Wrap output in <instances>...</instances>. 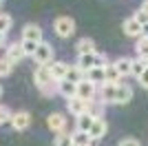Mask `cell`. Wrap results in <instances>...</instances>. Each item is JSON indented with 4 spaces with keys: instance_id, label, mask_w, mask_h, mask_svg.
Segmentation results:
<instances>
[{
    "instance_id": "cell-14",
    "label": "cell",
    "mask_w": 148,
    "mask_h": 146,
    "mask_svg": "<svg viewBox=\"0 0 148 146\" xmlns=\"http://www.w3.org/2000/svg\"><path fill=\"white\" fill-rule=\"evenodd\" d=\"M22 40H36V42H42V29L38 24H27L22 29Z\"/></svg>"
},
{
    "instance_id": "cell-8",
    "label": "cell",
    "mask_w": 148,
    "mask_h": 146,
    "mask_svg": "<svg viewBox=\"0 0 148 146\" xmlns=\"http://www.w3.org/2000/svg\"><path fill=\"white\" fill-rule=\"evenodd\" d=\"M66 109H69V113H71V115L77 117V115H82V113H86V111H88V102L75 95V97H69Z\"/></svg>"
},
{
    "instance_id": "cell-7",
    "label": "cell",
    "mask_w": 148,
    "mask_h": 146,
    "mask_svg": "<svg viewBox=\"0 0 148 146\" xmlns=\"http://www.w3.org/2000/svg\"><path fill=\"white\" fill-rule=\"evenodd\" d=\"M25 55H27V51H25V47H22V42H11L9 47H7L5 58L11 60L13 64H18L20 60H25Z\"/></svg>"
},
{
    "instance_id": "cell-31",
    "label": "cell",
    "mask_w": 148,
    "mask_h": 146,
    "mask_svg": "<svg viewBox=\"0 0 148 146\" xmlns=\"http://www.w3.org/2000/svg\"><path fill=\"white\" fill-rule=\"evenodd\" d=\"M135 18L139 20L142 24H148V11H144V9H139V11H135Z\"/></svg>"
},
{
    "instance_id": "cell-2",
    "label": "cell",
    "mask_w": 148,
    "mask_h": 146,
    "mask_svg": "<svg viewBox=\"0 0 148 146\" xmlns=\"http://www.w3.org/2000/svg\"><path fill=\"white\" fill-rule=\"evenodd\" d=\"M77 64H80L84 71H88V69H93V67H106V64H108V60H106L104 53L93 51V53H82V55H77Z\"/></svg>"
},
{
    "instance_id": "cell-22",
    "label": "cell",
    "mask_w": 148,
    "mask_h": 146,
    "mask_svg": "<svg viewBox=\"0 0 148 146\" xmlns=\"http://www.w3.org/2000/svg\"><path fill=\"white\" fill-rule=\"evenodd\" d=\"M119 80H122V73L117 71V64H115V62H108V64H106V82L119 84Z\"/></svg>"
},
{
    "instance_id": "cell-6",
    "label": "cell",
    "mask_w": 148,
    "mask_h": 146,
    "mask_svg": "<svg viewBox=\"0 0 148 146\" xmlns=\"http://www.w3.org/2000/svg\"><path fill=\"white\" fill-rule=\"evenodd\" d=\"M97 95V86L95 82H91L88 78H84L82 82H77V97L86 100V102H93V97Z\"/></svg>"
},
{
    "instance_id": "cell-33",
    "label": "cell",
    "mask_w": 148,
    "mask_h": 146,
    "mask_svg": "<svg viewBox=\"0 0 148 146\" xmlns=\"http://www.w3.org/2000/svg\"><path fill=\"white\" fill-rule=\"evenodd\" d=\"M119 146H142L137 140H133V137H128V140H124V142H119Z\"/></svg>"
},
{
    "instance_id": "cell-29",
    "label": "cell",
    "mask_w": 148,
    "mask_h": 146,
    "mask_svg": "<svg viewBox=\"0 0 148 146\" xmlns=\"http://www.w3.org/2000/svg\"><path fill=\"white\" fill-rule=\"evenodd\" d=\"M20 42H22V47H25L27 55H33L36 49H38V44H40V42H36V40H20Z\"/></svg>"
},
{
    "instance_id": "cell-32",
    "label": "cell",
    "mask_w": 148,
    "mask_h": 146,
    "mask_svg": "<svg viewBox=\"0 0 148 146\" xmlns=\"http://www.w3.org/2000/svg\"><path fill=\"white\" fill-rule=\"evenodd\" d=\"M137 80H139V84H142L144 89H148V69H146V71H144L142 75H139V78H137Z\"/></svg>"
},
{
    "instance_id": "cell-16",
    "label": "cell",
    "mask_w": 148,
    "mask_h": 146,
    "mask_svg": "<svg viewBox=\"0 0 148 146\" xmlns=\"http://www.w3.org/2000/svg\"><path fill=\"white\" fill-rule=\"evenodd\" d=\"M84 73H86V71H84L80 64H69V71H66V78H64V80H71V82L77 84V82L84 80Z\"/></svg>"
},
{
    "instance_id": "cell-1",
    "label": "cell",
    "mask_w": 148,
    "mask_h": 146,
    "mask_svg": "<svg viewBox=\"0 0 148 146\" xmlns=\"http://www.w3.org/2000/svg\"><path fill=\"white\" fill-rule=\"evenodd\" d=\"M33 82L44 95H53V93H60V82H58L53 75H51L49 64H38L36 73H33Z\"/></svg>"
},
{
    "instance_id": "cell-19",
    "label": "cell",
    "mask_w": 148,
    "mask_h": 146,
    "mask_svg": "<svg viewBox=\"0 0 148 146\" xmlns=\"http://www.w3.org/2000/svg\"><path fill=\"white\" fill-rule=\"evenodd\" d=\"M75 51H77V55H82V53H93V51H95V42H93V38H82V40H77Z\"/></svg>"
},
{
    "instance_id": "cell-30",
    "label": "cell",
    "mask_w": 148,
    "mask_h": 146,
    "mask_svg": "<svg viewBox=\"0 0 148 146\" xmlns=\"http://www.w3.org/2000/svg\"><path fill=\"white\" fill-rule=\"evenodd\" d=\"M11 117H13V113L7 109L5 104H0V124H7V122H11Z\"/></svg>"
},
{
    "instance_id": "cell-3",
    "label": "cell",
    "mask_w": 148,
    "mask_h": 146,
    "mask_svg": "<svg viewBox=\"0 0 148 146\" xmlns=\"http://www.w3.org/2000/svg\"><path fill=\"white\" fill-rule=\"evenodd\" d=\"M53 31H56V36H60V38H71L75 33V20L69 18V16H60V18H56V22H53Z\"/></svg>"
},
{
    "instance_id": "cell-9",
    "label": "cell",
    "mask_w": 148,
    "mask_h": 146,
    "mask_svg": "<svg viewBox=\"0 0 148 146\" xmlns=\"http://www.w3.org/2000/svg\"><path fill=\"white\" fill-rule=\"evenodd\" d=\"M115 95H117V84L115 82H102L99 89V97L104 104H115Z\"/></svg>"
},
{
    "instance_id": "cell-34",
    "label": "cell",
    "mask_w": 148,
    "mask_h": 146,
    "mask_svg": "<svg viewBox=\"0 0 148 146\" xmlns=\"http://www.w3.org/2000/svg\"><path fill=\"white\" fill-rule=\"evenodd\" d=\"M5 40H7V33H2V31H0V47H5Z\"/></svg>"
},
{
    "instance_id": "cell-18",
    "label": "cell",
    "mask_w": 148,
    "mask_h": 146,
    "mask_svg": "<svg viewBox=\"0 0 148 146\" xmlns=\"http://www.w3.org/2000/svg\"><path fill=\"white\" fill-rule=\"evenodd\" d=\"M86 78L91 80V82H106V67H93L86 71Z\"/></svg>"
},
{
    "instance_id": "cell-37",
    "label": "cell",
    "mask_w": 148,
    "mask_h": 146,
    "mask_svg": "<svg viewBox=\"0 0 148 146\" xmlns=\"http://www.w3.org/2000/svg\"><path fill=\"white\" fill-rule=\"evenodd\" d=\"M0 5H2V0H0Z\"/></svg>"
},
{
    "instance_id": "cell-35",
    "label": "cell",
    "mask_w": 148,
    "mask_h": 146,
    "mask_svg": "<svg viewBox=\"0 0 148 146\" xmlns=\"http://www.w3.org/2000/svg\"><path fill=\"white\" fill-rule=\"evenodd\" d=\"M142 9H144V11H148V0H144V5H142Z\"/></svg>"
},
{
    "instance_id": "cell-36",
    "label": "cell",
    "mask_w": 148,
    "mask_h": 146,
    "mask_svg": "<svg viewBox=\"0 0 148 146\" xmlns=\"http://www.w3.org/2000/svg\"><path fill=\"white\" fill-rule=\"evenodd\" d=\"M0 97H2V86H0Z\"/></svg>"
},
{
    "instance_id": "cell-20",
    "label": "cell",
    "mask_w": 148,
    "mask_h": 146,
    "mask_svg": "<svg viewBox=\"0 0 148 146\" xmlns=\"http://www.w3.org/2000/svg\"><path fill=\"white\" fill-rule=\"evenodd\" d=\"M133 62L135 60H130V58H117V60H115L117 71L122 73V78L124 75H133Z\"/></svg>"
},
{
    "instance_id": "cell-24",
    "label": "cell",
    "mask_w": 148,
    "mask_h": 146,
    "mask_svg": "<svg viewBox=\"0 0 148 146\" xmlns=\"http://www.w3.org/2000/svg\"><path fill=\"white\" fill-rule=\"evenodd\" d=\"M53 146H75L73 142V133H66V131H62L60 135H56V142Z\"/></svg>"
},
{
    "instance_id": "cell-5",
    "label": "cell",
    "mask_w": 148,
    "mask_h": 146,
    "mask_svg": "<svg viewBox=\"0 0 148 146\" xmlns=\"http://www.w3.org/2000/svg\"><path fill=\"white\" fill-rule=\"evenodd\" d=\"M122 29H124V33H126L128 38H142L144 36V24L139 22L135 16H130V18L124 20Z\"/></svg>"
},
{
    "instance_id": "cell-27",
    "label": "cell",
    "mask_w": 148,
    "mask_h": 146,
    "mask_svg": "<svg viewBox=\"0 0 148 146\" xmlns=\"http://www.w3.org/2000/svg\"><path fill=\"white\" fill-rule=\"evenodd\" d=\"M13 69V62L7 60V58H0V78H7Z\"/></svg>"
},
{
    "instance_id": "cell-28",
    "label": "cell",
    "mask_w": 148,
    "mask_h": 146,
    "mask_svg": "<svg viewBox=\"0 0 148 146\" xmlns=\"http://www.w3.org/2000/svg\"><path fill=\"white\" fill-rule=\"evenodd\" d=\"M11 24H13V20H11L9 13H0V31L2 33H7V31L11 29Z\"/></svg>"
},
{
    "instance_id": "cell-17",
    "label": "cell",
    "mask_w": 148,
    "mask_h": 146,
    "mask_svg": "<svg viewBox=\"0 0 148 146\" xmlns=\"http://www.w3.org/2000/svg\"><path fill=\"white\" fill-rule=\"evenodd\" d=\"M60 95H64L66 100L69 97H75L77 95V84L71 82V80H62L60 82Z\"/></svg>"
},
{
    "instance_id": "cell-12",
    "label": "cell",
    "mask_w": 148,
    "mask_h": 146,
    "mask_svg": "<svg viewBox=\"0 0 148 146\" xmlns=\"http://www.w3.org/2000/svg\"><path fill=\"white\" fill-rule=\"evenodd\" d=\"M133 100V89L128 84L119 82L117 84V95H115V104H128Z\"/></svg>"
},
{
    "instance_id": "cell-13",
    "label": "cell",
    "mask_w": 148,
    "mask_h": 146,
    "mask_svg": "<svg viewBox=\"0 0 148 146\" xmlns=\"http://www.w3.org/2000/svg\"><path fill=\"white\" fill-rule=\"evenodd\" d=\"M49 69H51V75H53L58 82H62V80L66 78L69 64H66V62H58V60H53V62H49Z\"/></svg>"
},
{
    "instance_id": "cell-4",
    "label": "cell",
    "mask_w": 148,
    "mask_h": 146,
    "mask_svg": "<svg viewBox=\"0 0 148 146\" xmlns=\"http://www.w3.org/2000/svg\"><path fill=\"white\" fill-rule=\"evenodd\" d=\"M53 47H51L49 42H40L38 44V49H36V53H33V60L38 62V64H49V62H53Z\"/></svg>"
},
{
    "instance_id": "cell-23",
    "label": "cell",
    "mask_w": 148,
    "mask_h": 146,
    "mask_svg": "<svg viewBox=\"0 0 148 146\" xmlns=\"http://www.w3.org/2000/svg\"><path fill=\"white\" fill-rule=\"evenodd\" d=\"M91 135L86 133V131H80V128H77V131H75L73 133V142H75V146H91Z\"/></svg>"
},
{
    "instance_id": "cell-11",
    "label": "cell",
    "mask_w": 148,
    "mask_h": 146,
    "mask_svg": "<svg viewBox=\"0 0 148 146\" xmlns=\"http://www.w3.org/2000/svg\"><path fill=\"white\" fill-rule=\"evenodd\" d=\"M47 124H49V128L56 131V133L66 131V117L62 115V113H51V115L47 117Z\"/></svg>"
},
{
    "instance_id": "cell-21",
    "label": "cell",
    "mask_w": 148,
    "mask_h": 146,
    "mask_svg": "<svg viewBox=\"0 0 148 146\" xmlns=\"http://www.w3.org/2000/svg\"><path fill=\"white\" fill-rule=\"evenodd\" d=\"M93 122H95V115H91V113H82V115H77V128L80 131H91V126H93Z\"/></svg>"
},
{
    "instance_id": "cell-10",
    "label": "cell",
    "mask_w": 148,
    "mask_h": 146,
    "mask_svg": "<svg viewBox=\"0 0 148 146\" xmlns=\"http://www.w3.org/2000/svg\"><path fill=\"white\" fill-rule=\"evenodd\" d=\"M31 124V115L27 113V111H18V113H13L11 117V126L16 128V131H27Z\"/></svg>"
},
{
    "instance_id": "cell-26",
    "label": "cell",
    "mask_w": 148,
    "mask_h": 146,
    "mask_svg": "<svg viewBox=\"0 0 148 146\" xmlns=\"http://www.w3.org/2000/svg\"><path fill=\"white\" fill-rule=\"evenodd\" d=\"M137 55L148 60V36H142V38H139V42H137Z\"/></svg>"
},
{
    "instance_id": "cell-15",
    "label": "cell",
    "mask_w": 148,
    "mask_h": 146,
    "mask_svg": "<svg viewBox=\"0 0 148 146\" xmlns=\"http://www.w3.org/2000/svg\"><path fill=\"white\" fill-rule=\"evenodd\" d=\"M106 122L102 120V117H95V122H93V126H91V131H88V135H91L93 140H102L106 135Z\"/></svg>"
},
{
    "instance_id": "cell-25",
    "label": "cell",
    "mask_w": 148,
    "mask_h": 146,
    "mask_svg": "<svg viewBox=\"0 0 148 146\" xmlns=\"http://www.w3.org/2000/svg\"><path fill=\"white\" fill-rule=\"evenodd\" d=\"M146 69H148V60H146V58H139V60L133 62V75H135V78H139Z\"/></svg>"
}]
</instances>
